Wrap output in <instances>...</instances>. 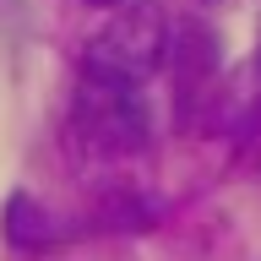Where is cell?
Segmentation results:
<instances>
[{"mask_svg": "<svg viewBox=\"0 0 261 261\" xmlns=\"http://www.w3.org/2000/svg\"><path fill=\"white\" fill-rule=\"evenodd\" d=\"M71 130L76 142L98 158H130L147 152L152 142V103H147L142 82H103L82 76L76 109H71Z\"/></svg>", "mask_w": 261, "mask_h": 261, "instance_id": "1", "label": "cell"}, {"mask_svg": "<svg viewBox=\"0 0 261 261\" xmlns=\"http://www.w3.org/2000/svg\"><path fill=\"white\" fill-rule=\"evenodd\" d=\"M207 6H218V0H207Z\"/></svg>", "mask_w": 261, "mask_h": 261, "instance_id": "6", "label": "cell"}, {"mask_svg": "<svg viewBox=\"0 0 261 261\" xmlns=\"http://www.w3.org/2000/svg\"><path fill=\"white\" fill-rule=\"evenodd\" d=\"M87 6H103V11H114V6H125V0H87Z\"/></svg>", "mask_w": 261, "mask_h": 261, "instance_id": "5", "label": "cell"}, {"mask_svg": "<svg viewBox=\"0 0 261 261\" xmlns=\"http://www.w3.org/2000/svg\"><path fill=\"white\" fill-rule=\"evenodd\" d=\"M6 240H11L16 250H49V245L60 240V228H55V218H49L33 196L16 191L11 201H6Z\"/></svg>", "mask_w": 261, "mask_h": 261, "instance_id": "4", "label": "cell"}, {"mask_svg": "<svg viewBox=\"0 0 261 261\" xmlns=\"http://www.w3.org/2000/svg\"><path fill=\"white\" fill-rule=\"evenodd\" d=\"M163 60H169L174 82L185 87V98H201V87L218 71V38L201 22H174L169 28V44H163Z\"/></svg>", "mask_w": 261, "mask_h": 261, "instance_id": "3", "label": "cell"}, {"mask_svg": "<svg viewBox=\"0 0 261 261\" xmlns=\"http://www.w3.org/2000/svg\"><path fill=\"white\" fill-rule=\"evenodd\" d=\"M163 44H169V22H163L147 0H125L114 6V16L87 38L82 49V76L103 82H147L163 65Z\"/></svg>", "mask_w": 261, "mask_h": 261, "instance_id": "2", "label": "cell"}]
</instances>
